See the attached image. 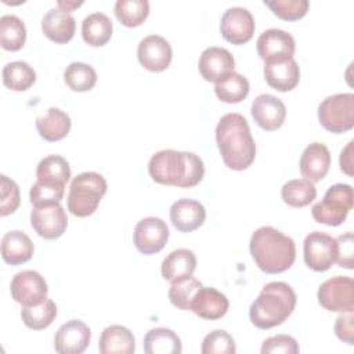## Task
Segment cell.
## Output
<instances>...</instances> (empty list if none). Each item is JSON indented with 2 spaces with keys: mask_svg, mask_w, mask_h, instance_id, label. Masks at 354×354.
<instances>
[{
  "mask_svg": "<svg viewBox=\"0 0 354 354\" xmlns=\"http://www.w3.org/2000/svg\"><path fill=\"white\" fill-rule=\"evenodd\" d=\"M299 166L300 173L306 180L311 183L321 181L330 167L329 149L321 142H311L304 148Z\"/></svg>",
  "mask_w": 354,
  "mask_h": 354,
  "instance_id": "cell-21",
  "label": "cell"
},
{
  "mask_svg": "<svg viewBox=\"0 0 354 354\" xmlns=\"http://www.w3.org/2000/svg\"><path fill=\"white\" fill-rule=\"evenodd\" d=\"M201 286L202 283L192 275L181 281L171 282V286L169 289V300L174 307L187 311L189 310V304L194 295Z\"/></svg>",
  "mask_w": 354,
  "mask_h": 354,
  "instance_id": "cell-38",
  "label": "cell"
},
{
  "mask_svg": "<svg viewBox=\"0 0 354 354\" xmlns=\"http://www.w3.org/2000/svg\"><path fill=\"white\" fill-rule=\"evenodd\" d=\"M318 303L332 313H353L354 281L350 277L336 275L326 279L317 292Z\"/></svg>",
  "mask_w": 354,
  "mask_h": 354,
  "instance_id": "cell-8",
  "label": "cell"
},
{
  "mask_svg": "<svg viewBox=\"0 0 354 354\" xmlns=\"http://www.w3.org/2000/svg\"><path fill=\"white\" fill-rule=\"evenodd\" d=\"M71 118L59 108H48L43 115L36 118V129L46 141H59L71 130Z\"/></svg>",
  "mask_w": 354,
  "mask_h": 354,
  "instance_id": "cell-27",
  "label": "cell"
},
{
  "mask_svg": "<svg viewBox=\"0 0 354 354\" xmlns=\"http://www.w3.org/2000/svg\"><path fill=\"white\" fill-rule=\"evenodd\" d=\"M148 173L155 183L192 188L202 181L205 166L202 159L194 152L163 149L151 156Z\"/></svg>",
  "mask_w": 354,
  "mask_h": 354,
  "instance_id": "cell-2",
  "label": "cell"
},
{
  "mask_svg": "<svg viewBox=\"0 0 354 354\" xmlns=\"http://www.w3.org/2000/svg\"><path fill=\"white\" fill-rule=\"evenodd\" d=\"M35 252L30 238L18 230L8 231L1 238V257L7 264L18 266L32 259Z\"/></svg>",
  "mask_w": 354,
  "mask_h": 354,
  "instance_id": "cell-23",
  "label": "cell"
},
{
  "mask_svg": "<svg viewBox=\"0 0 354 354\" xmlns=\"http://www.w3.org/2000/svg\"><path fill=\"white\" fill-rule=\"evenodd\" d=\"M196 268V257L189 249H176L170 252L162 261L160 272L163 279L169 282H177L188 278Z\"/></svg>",
  "mask_w": 354,
  "mask_h": 354,
  "instance_id": "cell-24",
  "label": "cell"
},
{
  "mask_svg": "<svg viewBox=\"0 0 354 354\" xmlns=\"http://www.w3.org/2000/svg\"><path fill=\"white\" fill-rule=\"evenodd\" d=\"M281 196L288 206L304 207L315 199L317 188L306 178H293L282 185Z\"/></svg>",
  "mask_w": 354,
  "mask_h": 354,
  "instance_id": "cell-32",
  "label": "cell"
},
{
  "mask_svg": "<svg viewBox=\"0 0 354 354\" xmlns=\"http://www.w3.org/2000/svg\"><path fill=\"white\" fill-rule=\"evenodd\" d=\"M206 218L205 206L195 199H178L170 207V221L180 232H191L199 228Z\"/></svg>",
  "mask_w": 354,
  "mask_h": 354,
  "instance_id": "cell-20",
  "label": "cell"
},
{
  "mask_svg": "<svg viewBox=\"0 0 354 354\" xmlns=\"http://www.w3.org/2000/svg\"><path fill=\"white\" fill-rule=\"evenodd\" d=\"M217 98L227 104H236L246 98L249 94V82L245 76L232 72L214 86Z\"/></svg>",
  "mask_w": 354,
  "mask_h": 354,
  "instance_id": "cell-34",
  "label": "cell"
},
{
  "mask_svg": "<svg viewBox=\"0 0 354 354\" xmlns=\"http://www.w3.org/2000/svg\"><path fill=\"white\" fill-rule=\"evenodd\" d=\"M353 321H354L353 313H346V314L343 313L342 315H339L336 318V322H335L336 336L342 342H344L350 346L354 344V325H353Z\"/></svg>",
  "mask_w": 354,
  "mask_h": 354,
  "instance_id": "cell-45",
  "label": "cell"
},
{
  "mask_svg": "<svg viewBox=\"0 0 354 354\" xmlns=\"http://www.w3.org/2000/svg\"><path fill=\"white\" fill-rule=\"evenodd\" d=\"M112 21L104 12H93L82 22L83 40L93 47L105 46L112 37Z\"/></svg>",
  "mask_w": 354,
  "mask_h": 354,
  "instance_id": "cell-28",
  "label": "cell"
},
{
  "mask_svg": "<svg viewBox=\"0 0 354 354\" xmlns=\"http://www.w3.org/2000/svg\"><path fill=\"white\" fill-rule=\"evenodd\" d=\"M202 354H234L236 351L232 336L221 329H216L205 336L201 347Z\"/></svg>",
  "mask_w": 354,
  "mask_h": 354,
  "instance_id": "cell-41",
  "label": "cell"
},
{
  "mask_svg": "<svg viewBox=\"0 0 354 354\" xmlns=\"http://www.w3.org/2000/svg\"><path fill=\"white\" fill-rule=\"evenodd\" d=\"M169 239V228L159 217H145L134 228L133 241L137 250L142 254L160 252Z\"/></svg>",
  "mask_w": 354,
  "mask_h": 354,
  "instance_id": "cell-12",
  "label": "cell"
},
{
  "mask_svg": "<svg viewBox=\"0 0 354 354\" xmlns=\"http://www.w3.org/2000/svg\"><path fill=\"white\" fill-rule=\"evenodd\" d=\"M256 266L266 274H279L292 267L296 259L295 241L274 227L257 228L249 242Z\"/></svg>",
  "mask_w": 354,
  "mask_h": 354,
  "instance_id": "cell-3",
  "label": "cell"
},
{
  "mask_svg": "<svg viewBox=\"0 0 354 354\" xmlns=\"http://www.w3.org/2000/svg\"><path fill=\"white\" fill-rule=\"evenodd\" d=\"M351 209L353 188L348 184L339 183L328 188L324 199L313 206L311 214L313 218L319 224L337 227L346 220Z\"/></svg>",
  "mask_w": 354,
  "mask_h": 354,
  "instance_id": "cell-6",
  "label": "cell"
},
{
  "mask_svg": "<svg viewBox=\"0 0 354 354\" xmlns=\"http://www.w3.org/2000/svg\"><path fill=\"white\" fill-rule=\"evenodd\" d=\"M261 354H297L300 351L295 337L289 335H275L263 342Z\"/></svg>",
  "mask_w": 354,
  "mask_h": 354,
  "instance_id": "cell-43",
  "label": "cell"
},
{
  "mask_svg": "<svg viewBox=\"0 0 354 354\" xmlns=\"http://www.w3.org/2000/svg\"><path fill=\"white\" fill-rule=\"evenodd\" d=\"M26 40V28L17 15H3L0 18V44L7 51H18Z\"/></svg>",
  "mask_w": 354,
  "mask_h": 354,
  "instance_id": "cell-33",
  "label": "cell"
},
{
  "mask_svg": "<svg viewBox=\"0 0 354 354\" xmlns=\"http://www.w3.org/2000/svg\"><path fill=\"white\" fill-rule=\"evenodd\" d=\"M264 79L268 86L278 91L293 90L300 80V69L295 59L270 62L264 65Z\"/></svg>",
  "mask_w": 354,
  "mask_h": 354,
  "instance_id": "cell-25",
  "label": "cell"
},
{
  "mask_svg": "<svg viewBox=\"0 0 354 354\" xmlns=\"http://www.w3.org/2000/svg\"><path fill=\"white\" fill-rule=\"evenodd\" d=\"M91 330L80 319L62 324L54 337V348L59 354H80L90 344Z\"/></svg>",
  "mask_w": 354,
  "mask_h": 354,
  "instance_id": "cell-16",
  "label": "cell"
},
{
  "mask_svg": "<svg viewBox=\"0 0 354 354\" xmlns=\"http://www.w3.org/2000/svg\"><path fill=\"white\" fill-rule=\"evenodd\" d=\"M76 29L75 18L58 7L50 8L41 19V30L51 41L68 43Z\"/></svg>",
  "mask_w": 354,
  "mask_h": 354,
  "instance_id": "cell-22",
  "label": "cell"
},
{
  "mask_svg": "<svg viewBox=\"0 0 354 354\" xmlns=\"http://www.w3.org/2000/svg\"><path fill=\"white\" fill-rule=\"evenodd\" d=\"M101 354H131L136 350V339L131 330L122 325L106 326L98 342Z\"/></svg>",
  "mask_w": 354,
  "mask_h": 354,
  "instance_id": "cell-26",
  "label": "cell"
},
{
  "mask_svg": "<svg viewBox=\"0 0 354 354\" xmlns=\"http://www.w3.org/2000/svg\"><path fill=\"white\" fill-rule=\"evenodd\" d=\"M36 177L40 183L65 187L71 178L69 163L59 155H48L39 162L36 167Z\"/></svg>",
  "mask_w": 354,
  "mask_h": 354,
  "instance_id": "cell-30",
  "label": "cell"
},
{
  "mask_svg": "<svg viewBox=\"0 0 354 354\" xmlns=\"http://www.w3.org/2000/svg\"><path fill=\"white\" fill-rule=\"evenodd\" d=\"M30 225L39 236L44 239H57L65 232L68 227V217L59 203L33 207L30 212Z\"/></svg>",
  "mask_w": 354,
  "mask_h": 354,
  "instance_id": "cell-15",
  "label": "cell"
},
{
  "mask_svg": "<svg viewBox=\"0 0 354 354\" xmlns=\"http://www.w3.org/2000/svg\"><path fill=\"white\" fill-rule=\"evenodd\" d=\"M252 116L259 127L266 131L279 129L286 118L285 104L271 94H260L252 102Z\"/></svg>",
  "mask_w": 354,
  "mask_h": 354,
  "instance_id": "cell-18",
  "label": "cell"
},
{
  "mask_svg": "<svg viewBox=\"0 0 354 354\" xmlns=\"http://www.w3.org/2000/svg\"><path fill=\"white\" fill-rule=\"evenodd\" d=\"M216 142L223 162L232 170L248 169L256 158V144L241 113H225L216 126Z\"/></svg>",
  "mask_w": 354,
  "mask_h": 354,
  "instance_id": "cell-1",
  "label": "cell"
},
{
  "mask_svg": "<svg viewBox=\"0 0 354 354\" xmlns=\"http://www.w3.org/2000/svg\"><path fill=\"white\" fill-rule=\"evenodd\" d=\"M173 51L169 41L159 35L144 37L137 47V58L140 64L151 72H162L171 62Z\"/></svg>",
  "mask_w": 354,
  "mask_h": 354,
  "instance_id": "cell-14",
  "label": "cell"
},
{
  "mask_svg": "<svg viewBox=\"0 0 354 354\" xmlns=\"http://www.w3.org/2000/svg\"><path fill=\"white\" fill-rule=\"evenodd\" d=\"M142 344L147 354H180L183 351L180 337L167 328H153L148 330Z\"/></svg>",
  "mask_w": 354,
  "mask_h": 354,
  "instance_id": "cell-29",
  "label": "cell"
},
{
  "mask_svg": "<svg viewBox=\"0 0 354 354\" xmlns=\"http://www.w3.org/2000/svg\"><path fill=\"white\" fill-rule=\"evenodd\" d=\"M57 317V306L51 299H46L36 306H25L21 310V318L24 324L33 330L46 329L53 324Z\"/></svg>",
  "mask_w": 354,
  "mask_h": 354,
  "instance_id": "cell-35",
  "label": "cell"
},
{
  "mask_svg": "<svg viewBox=\"0 0 354 354\" xmlns=\"http://www.w3.org/2000/svg\"><path fill=\"white\" fill-rule=\"evenodd\" d=\"M65 192V187L61 185H51L36 181L29 191V199L33 207H44L57 205L61 202Z\"/></svg>",
  "mask_w": 354,
  "mask_h": 354,
  "instance_id": "cell-39",
  "label": "cell"
},
{
  "mask_svg": "<svg viewBox=\"0 0 354 354\" xmlns=\"http://www.w3.org/2000/svg\"><path fill=\"white\" fill-rule=\"evenodd\" d=\"M264 4L271 8V11L281 19L285 21H297L303 18L308 11L307 0H274L266 1Z\"/></svg>",
  "mask_w": 354,
  "mask_h": 354,
  "instance_id": "cell-40",
  "label": "cell"
},
{
  "mask_svg": "<svg viewBox=\"0 0 354 354\" xmlns=\"http://www.w3.org/2000/svg\"><path fill=\"white\" fill-rule=\"evenodd\" d=\"M254 18L243 7H230L220 19L221 36L232 44H243L253 37Z\"/></svg>",
  "mask_w": 354,
  "mask_h": 354,
  "instance_id": "cell-13",
  "label": "cell"
},
{
  "mask_svg": "<svg viewBox=\"0 0 354 354\" xmlns=\"http://www.w3.org/2000/svg\"><path fill=\"white\" fill-rule=\"evenodd\" d=\"M256 48L260 58L266 64H270L293 59L296 44L290 33L282 29L271 28L264 30L257 37Z\"/></svg>",
  "mask_w": 354,
  "mask_h": 354,
  "instance_id": "cell-11",
  "label": "cell"
},
{
  "mask_svg": "<svg viewBox=\"0 0 354 354\" xmlns=\"http://www.w3.org/2000/svg\"><path fill=\"white\" fill-rule=\"evenodd\" d=\"M303 256L308 268L314 271H326L337 257L336 238L322 231L310 232L303 242Z\"/></svg>",
  "mask_w": 354,
  "mask_h": 354,
  "instance_id": "cell-9",
  "label": "cell"
},
{
  "mask_svg": "<svg viewBox=\"0 0 354 354\" xmlns=\"http://www.w3.org/2000/svg\"><path fill=\"white\" fill-rule=\"evenodd\" d=\"M228 306L230 303L224 293L214 288L202 285L191 300L189 311L203 319L213 321L224 317L228 311Z\"/></svg>",
  "mask_w": 354,
  "mask_h": 354,
  "instance_id": "cell-19",
  "label": "cell"
},
{
  "mask_svg": "<svg viewBox=\"0 0 354 354\" xmlns=\"http://www.w3.org/2000/svg\"><path fill=\"white\" fill-rule=\"evenodd\" d=\"M10 292L14 301L25 306H36L47 299L48 286L46 279L33 270L17 272L10 283Z\"/></svg>",
  "mask_w": 354,
  "mask_h": 354,
  "instance_id": "cell-10",
  "label": "cell"
},
{
  "mask_svg": "<svg viewBox=\"0 0 354 354\" xmlns=\"http://www.w3.org/2000/svg\"><path fill=\"white\" fill-rule=\"evenodd\" d=\"M64 79L68 87L73 91H88L97 83L94 68L84 62H72L64 72Z\"/></svg>",
  "mask_w": 354,
  "mask_h": 354,
  "instance_id": "cell-37",
  "label": "cell"
},
{
  "mask_svg": "<svg viewBox=\"0 0 354 354\" xmlns=\"http://www.w3.org/2000/svg\"><path fill=\"white\" fill-rule=\"evenodd\" d=\"M318 120L330 133H346L354 126V94L339 93L326 97L318 106Z\"/></svg>",
  "mask_w": 354,
  "mask_h": 354,
  "instance_id": "cell-7",
  "label": "cell"
},
{
  "mask_svg": "<svg viewBox=\"0 0 354 354\" xmlns=\"http://www.w3.org/2000/svg\"><path fill=\"white\" fill-rule=\"evenodd\" d=\"M235 59L232 54L223 47H207L199 57L198 69L206 82H220L234 72Z\"/></svg>",
  "mask_w": 354,
  "mask_h": 354,
  "instance_id": "cell-17",
  "label": "cell"
},
{
  "mask_svg": "<svg viewBox=\"0 0 354 354\" xmlns=\"http://www.w3.org/2000/svg\"><path fill=\"white\" fill-rule=\"evenodd\" d=\"M57 4H58V8L69 12L72 8H76V7L82 6L83 1H58Z\"/></svg>",
  "mask_w": 354,
  "mask_h": 354,
  "instance_id": "cell-47",
  "label": "cell"
},
{
  "mask_svg": "<svg viewBox=\"0 0 354 354\" xmlns=\"http://www.w3.org/2000/svg\"><path fill=\"white\" fill-rule=\"evenodd\" d=\"M296 300L295 290L286 282H268L252 303L249 308V318L259 329L278 326L293 313Z\"/></svg>",
  "mask_w": 354,
  "mask_h": 354,
  "instance_id": "cell-4",
  "label": "cell"
},
{
  "mask_svg": "<svg viewBox=\"0 0 354 354\" xmlns=\"http://www.w3.org/2000/svg\"><path fill=\"white\" fill-rule=\"evenodd\" d=\"M106 192L105 178L95 171L77 174L69 187L66 206L76 217L91 216Z\"/></svg>",
  "mask_w": 354,
  "mask_h": 354,
  "instance_id": "cell-5",
  "label": "cell"
},
{
  "mask_svg": "<svg viewBox=\"0 0 354 354\" xmlns=\"http://www.w3.org/2000/svg\"><path fill=\"white\" fill-rule=\"evenodd\" d=\"M21 202L19 188L17 183L7 176H0V214L8 216L14 213Z\"/></svg>",
  "mask_w": 354,
  "mask_h": 354,
  "instance_id": "cell-42",
  "label": "cell"
},
{
  "mask_svg": "<svg viewBox=\"0 0 354 354\" xmlns=\"http://www.w3.org/2000/svg\"><path fill=\"white\" fill-rule=\"evenodd\" d=\"M148 14L149 3L147 0H118L115 3V15L127 28L141 25Z\"/></svg>",
  "mask_w": 354,
  "mask_h": 354,
  "instance_id": "cell-36",
  "label": "cell"
},
{
  "mask_svg": "<svg viewBox=\"0 0 354 354\" xmlns=\"http://www.w3.org/2000/svg\"><path fill=\"white\" fill-rule=\"evenodd\" d=\"M353 144L354 141L351 140L340 152V169L348 177H353Z\"/></svg>",
  "mask_w": 354,
  "mask_h": 354,
  "instance_id": "cell-46",
  "label": "cell"
},
{
  "mask_svg": "<svg viewBox=\"0 0 354 354\" xmlns=\"http://www.w3.org/2000/svg\"><path fill=\"white\" fill-rule=\"evenodd\" d=\"M337 257L336 261L340 267L353 268L354 264V250H353V232H346L336 238Z\"/></svg>",
  "mask_w": 354,
  "mask_h": 354,
  "instance_id": "cell-44",
  "label": "cell"
},
{
  "mask_svg": "<svg viewBox=\"0 0 354 354\" xmlns=\"http://www.w3.org/2000/svg\"><path fill=\"white\" fill-rule=\"evenodd\" d=\"M1 76L4 86L14 91H25L36 82L35 69L25 61L8 62L3 68Z\"/></svg>",
  "mask_w": 354,
  "mask_h": 354,
  "instance_id": "cell-31",
  "label": "cell"
}]
</instances>
